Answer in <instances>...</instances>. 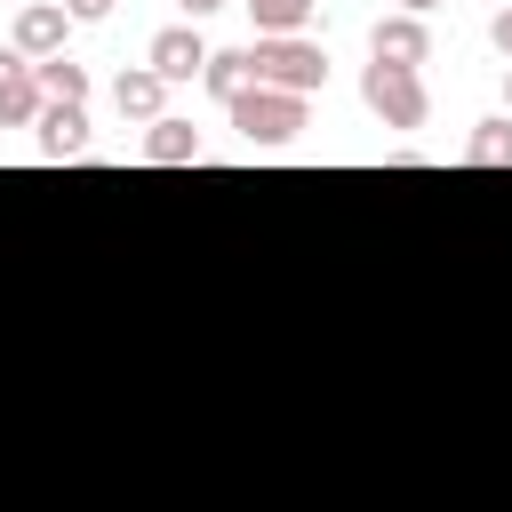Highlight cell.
Returning <instances> with one entry per match:
<instances>
[{
    "instance_id": "obj_11",
    "label": "cell",
    "mask_w": 512,
    "mask_h": 512,
    "mask_svg": "<svg viewBox=\"0 0 512 512\" xmlns=\"http://www.w3.org/2000/svg\"><path fill=\"white\" fill-rule=\"evenodd\" d=\"M240 8L256 16V40H296V32L312 24L320 0H240Z\"/></svg>"
},
{
    "instance_id": "obj_14",
    "label": "cell",
    "mask_w": 512,
    "mask_h": 512,
    "mask_svg": "<svg viewBox=\"0 0 512 512\" xmlns=\"http://www.w3.org/2000/svg\"><path fill=\"white\" fill-rule=\"evenodd\" d=\"M464 160H472V168H512V120H480V128L464 136Z\"/></svg>"
},
{
    "instance_id": "obj_3",
    "label": "cell",
    "mask_w": 512,
    "mask_h": 512,
    "mask_svg": "<svg viewBox=\"0 0 512 512\" xmlns=\"http://www.w3.org/2000/svg\"><path fill=\"white\" fill-rule=\"evenodd\" d=\"M360 104H368L384 128H424V120H432L424 72H400V64H368V72H360Z\"/></svg>"
},
{
    "instance_id": "obj_16",
    "label": "cell",
    "mask_w": 512,
    "mask_h": 512,
    "mask_svg": "<svg viewBox=\"0 0 512 512\" xmlns=\"http://www.w3.org/2000/svg\"><path fill=\"white\" fill-rule=\"evenodd\" d=\"M488 40H496V56H512V8H496V16H488Z\"/></svg>"
},
{
    "instance_id": "obj_4",
    "label": "cell",
    "mask_w": 512,
    "mask_h": 512,
    "mask_svg": "<svg viewBox=\"0 0 512 512\" xmlns=\"http://www.w3.org/2000/svg\"><path fill=\"white\" fill-rule=\"evenodd\" d=\"M368 64H400V72H424L432 64V32H424V16H376L368 24Z\"/></svg>"
},
{
    "instance_id": "obj_12",
    "label": "cell",
    "mask_w": 512,
    "mask_h": 512,
    "mask_svg": "<svg viewBox=\"0 0 512 512\" xmlns=\"http://www.w3.org/2000/svg\"><path fill=\"white\" fill-rule=\"evenodd\" d=\"M248 80H256V64H248V48H216V56H208V72H200V88H208L216 104H232V96H240Z\"/></svg>"
},
{
    "instance_id": "obj_13",
    "label": "cell",
    "mask_w": 512,
    "mask_h": 512,
    "mask_svg": "<svg viewBox=\"0 0 512 512\" xmlns=\"http://www.w3.org/2000/svg\"><path fill=\"white\" fill-rule=\"evenodd\" d=\"M32 72H40V96H48V104H88V64L48 56V64H32Z\"/></svg>"
},
{
    "instance_id": "obj_19",
    "label": "cell",
    "mask_w": 512,
    "mask_h": 512,
    "mask_svg": "<svg viewBox=\"0 0 512 512\" xmlns=\"http://www.w3.org/2000/svg\"><path fill=\"white\" fill-rule=\"evenodd\" d=\"M504 120H512V64H504Z\"/></svg>"
},
{
    "instance_id": "obj_2",
    "label": "cell",
    "mask_w": 512,
    "mask_h": 512,
    "mask_svg": "<svg viewBox=\"0 0 512 512\" xmlns=\"http://www.w3.org/2000/svg\"><path fill=\"white\" fill-rule=\"evenodd\" d=\"M248 64H256V88H280V96H312V88H328V48L320 40H256L248 48Z\"/></svg>"
},
{
    "instance_id": "obj_7",
    "label": "cell",
    "mask_w": 512,
    "mask_h": 512,
    "mask_svg": "<svg viewBox=\"0 0 512 512\" xmlns=\"http://www.w3.org/2000/svg\"><path fill=\"white\" fill-rule=\"evenodd\" d=\"M40 112H48V96H40L32 56L0 48V128H40Z\"/></svg>"
},
{
    "instance_id": "obj_6",
    "label": "cell",
    "mask_w": 512,
    "mask_h": 512,
    "mask_svg": "<svg viewBox=\"0 0 512 512\" xmlns=\"http://www.w3.org/2000/svg\"><path fill=\"white\" fill-rule=\"evenodd\" d=\"M208 40H200V24H168V32H152V48H144V64L168 80V88H184V80H200L208 72Z\"/></svg>"
},
{
    "instance_id": "obj_15",
    "label": "cell",
    "mask_w": 512,
    "mask_h": 512,
    "mask_svg": "<svg viewBox=\"0 0 512 512\" xmlns=\"http://www.w3.org/2000/svg\"><path fill=\"white\" fill-rule=\"evenodd\" d=\"M112 8H120V0H64L72 24H112Z\"/></svg>"
},
{
    "instance_id": "obj_5",
    "label": "cell",
    "mask_w": 512,
    "mask_h": 512,
    "mask_svg": "<svg viewBox=\"0 0 512 512\" xmlns=\"http://www.w3.org/2000/svg\"><path fill=\"white\" fill-rule=\"evenodd\" d=\"M64 32H72L64 0H24V8H16V24H8V48H16V56H32V64H48V56H64Z\"/></svg>"
},
{
    "instance_id": "obj_20",
    "label": "cell",
    "mask_w": 512,
    "mask_h": 512,
    "mask_svg": "<svg viewBox=\"0 0 512 512\" xmlns=\"http://www.w3.org/2000/svg\"><path fill=\"white\" fill-rule=\"evenodd\" d=\"M496 8H512V0H496Z\"/></svg>"
},
{
    "instance_id": "obj_10",
    "label": "cell",
    "mask_w": 512,
    "mask_h": 512,
    "mask_svg": "<svg viewBox=\"0 0 512 512\" xmlns=\"http://www.w3.org/2000/svg\"><path fill=\"white\" fill-rule=\"evenodd\" d=\"M88 152V104H48L40 112V160H80Z\"/></svg>"
},
{
    "instance_id": "obj_9",
    "label": "cell",
    "mask_w": 512,
    "mask_h": 512,
    "mask_svg": "<svg viewBox=\"0 0 512 512\" xmlns=\"http://www.w3.org/2000/svg\"><path fill=\"white\" fill-rule=\"evenodd\" d=\"M136 152H144L152 168H192L208 144H200V128H192V120H176V112H168V120H152V128H144V144H136Z\"/></svg>"
},
{
    "instance_id": "obj_18",
    "label": "cell",
    "mask_w": 512,
    "mask_h": 512,
    "mask_svg": "<svg viewBox=\"0 0 512 512\" xmlns=\"http://www.w3.org/2000/svg\"><path fill=\"white\" fill-rule=\"evenodd\" d=\"M432 8H440V0H400V16H432Z\"/></svg>"
},
{
    "instance_id": "obj_1",
    "label": "cell",
    "mask_w": 512,
    "mask_h": 512,
    "mask_svg": "<svg viewBox=\"0 0 512 512\" xmlns=\"http://www.w3.org/2000/svg\"><path fill=\"white\" fill-rule=\"evenodd\" d=\"M224 120L240 128L248 152H280V144L304 128V96H280V88H256V80H248V88L224 104Z\"/></svg>"
},
{
    "instance_id": "obj_8",
    "label": "cell",
    "mask_w": 512,
    "mask_h": 512,
    "mask_svg": "<svg viewBox=\"0 0 512 512\" xmlns=\"http://www.w3.org/2000/svg\"><path fill=\"white\" fill-rule=\"evenodd\" d=\"M112 112H120V120H144V128L168 120V80H160L152 64H128V72L112 80Z\"/></svg>"
},
{
    "instance_id": "obj_17",
    "label": "cell",
    "mask_w": 512,
    "mask_h": 512,
    "mask_svg": "<svg viewBox=\"0 0 512 512\" xmlns=\"http://www.w3.org/2000/svg\"><path fill=\"white\" fill-rule=\"evenodd\" d=\"M176 8H184V24H200V16H216L224 0H176Z\"/></svg>"
}]
</instances>
